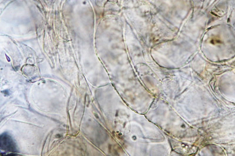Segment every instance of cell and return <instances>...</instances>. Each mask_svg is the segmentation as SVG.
Wrapping results in <instances>:
<instances>
[{
	"instance_id": "1",
	"label": "cell",
	"mask_w": 235,
	"mask_h": 156,
	"mask_svg": "<svg viewBox=\"0 0 235 156\" xmlns=\"http://www.w3.org/2000/svg\"><path fill=\"white\" fill-rule=\"evenodd\" d=\"M0 144L1 150L8 152H18L16 143L11 136L7 133L1 134Z\"/></svg>"
}]
</instances>
